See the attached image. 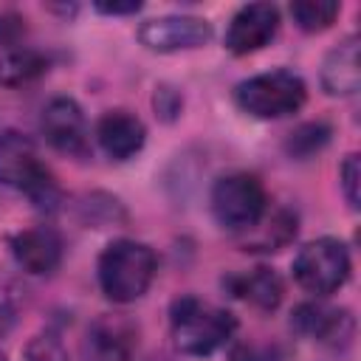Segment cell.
I'll return each mask as SVG.
<instances>
[{
	"label": "cell",
	"mask_w": 361,
	"mask_h": 361,
	"mask_svg": "<svg viewBox=\"0 0 361 361\" xmlns=\"http://www.w3.org/2000/svg\"><path fill=\"white\" fill-rule=\"evenodd\" d=\"M158 259L149 245L135 240H116L99 257V285L110 302L127 305L147 293L155 279Z\"/></svg>",
	"instance_id": "1"
},
{
	"label": "cell",
	"mask_w": 361,
	"mask_h": 361,
	"mask_svg": "<svg viewBox=\"0 0 361 361\" xmlns=\"http://www.w3.org/2000/svg\"><path fill=\"white\" fill-rule=\"evenodd\" d=\"M169 324L175 347L186 355H212L237 330V319L228 310L200 302L195 296H183L172 305Z\"/></svg>",
	"instance_id": "2"
},
{
	"label": "cell",
	"mask_w": 361,
	"mask_h": 361,
	"mask_svg": "<svg viewBox=\"0 0 361 361\" xmlns=\"http://www.w3.org/2000/svg\"><path fill=\"white\" fill-rule=\"evenodd\" d=\"M307 99L302 76L293 71H268L251 79H243L234 87V102L254 118H282L296 113Z\"/></svg>",
	"instance_id": "3"
},
{
	"label": "cell",
	"mask_w": 361,
	"mask_h": 361,
	"mask_svg": "<svg viewBox=\"0 0 361 361\" xmlns=\"http://www.w3.org/2000/svg\"><path fill=\"white\" fill-rule=\"evenodd\" d=\"M0 183L28 195L37 206L56 200V183L51 169L39 161L37 147L20 133L0 135Z\"/></svg>",
	"instance_id": "4"
},
{
	"label": "cell",
	"mask_w": 361,
	"mask_h": 361,
	"mask_svg": "<svg viewBox=\"0 0 361 361\" xmlns=\"http://www.w3.org/2000/svg\"><path fill=\"white\" fill-rule=\"evenodd\" d=\"M268 206L265 186L251 172H231L212 189V214L228 231H251Z\"/></svg>",
	"instance_id": "5"
},
{
	"label": "cell",
	"mask_w": 361,
	"mask_h": 361,
	"mask_svg": "<svg viewBox=\"0 0 361 361\" xmlns=\"http://www.w3.org/2000/svg\"><path fill=\"white\" fill-rule=\"evenodd\" d=\"M293 276L313 296L336 293L350 276V254L344 243L333 237H319L307 243L293 259Z\"/></svg>",
	"instance_id": "6"
},
{
	"label": "cell",
	"mask_w": 361,
	"mask_h": 361,
	"mask_svg": "<svg viewBox=\"0 0 361 361\" xmlns=\"http://www.w3.org/2000/svg\"><path fill=\"white\" fill-rule=\"evenodd\" d=\"M209 39H212V23L203 17H189V14L155 17V20L141 23L138 28V42L158 54L200 48Z\"/></svg>",
	"instance_id": "7"
},
{
	"label": "cell",
	"mask_w": 361,
	"mask_h": 361,
	"mask_svg": "<svg viewBox=\"0 0 361 361\" xmlns=\"http://www.w3.org/2000/svg\"><path fill=\"white\" fill-rule=\"evenodd\" d=\"M39 130L45 135V141L65 152V155H73V158H85L87 149H90V138H87V121H85V113L82 107L73 102V99H51L45 107H42V116H39Z\"/></svg>",
	"instance_id": "8"
},
{
	"label": "cell",
	"mask_w": 361,
	"mask_h": 361,
	"mask_svg": "<svg viewBox=\"0 0 361 361\" xmlns=\"http://www.w3.org/2000/svg\"><path fill=\"white\" fill-rule=\"evenodd\" d=\"M279 31V8L271 3H248L243 6L228 28H226V48L237 56L254 54L265 48Z\"/></svg>",
	"instance_id": "9"
},
{
	"label": "cell",
	"mask_w": 361,
	"mask_h": 361,
	"mask_svg": "<svg viewBox=\"0 0 361 361\" xmlns=\"http://www.w3.org/2000/svg\"><path fill=\"white\" fill-rule=\"evenodd\" d=\"M135 327L121 316H99L82 341L85 361H127L135 350Z\"/></svg>",
	"instance_id": "10"
},
{
	"label": "cell",
	"mask_w": 361,
	"mask_h": 361,
	"mask_svg": "<svg viewBox=\"0 0 361 361\" xmlns=\"http://www.w3.org/2000/svg\"><path fill=\"white\" fill-rule=\"evenodd\" d=\"M11 254L28 274H51L62 259V240L48 226L25 228L11 237Z\"/></svg>",
	"instance_id": "11"
},
{
	"label": "cell",
	"mask_w": 361,
	"mask_h": 361,
	"mask_svg": "<svg viewBox=\"0 0 361 361\" xmlns=\"http://www.w3.org/2000/svg\"><path fill=\"white\" fill-rule=\"evenodd\" d=\"M96 138H99V147L110 158L127 161L135 152H141L147 130L138 116H133L127 110H107L96 124Z\"/></svg>",
	"instance_id": "12"
},
{
	"label": "cell",
	"mask_w": 361,
	"mask_h": 361,
	"mask_svg": "<svg viewBox=\"0 0 361 361\" xmlns=\"http://www.w3.org/2000/svg\"><path fill=\"white\" fill-rule=\"evenodd\" d=\"M361 85L358 37L341 39L322 62V87L330 96H353Z\"/></svg>",
	"instance_id": "13"
},
{
	"label": "cell",
	"mask_w": 361,
	"mask_h": 361,
	"mask_svg": "<svg viewBox=\"0 0 361 361\" xmlns=\"http://www.w3.org/2000/svg\"><path fill=\"white\" fill-rule=\"evenodd\" d=\"M223 288L234 296L243 299L251 307L259 310H274L282 302V279L271 268H254L243 274H228L223 279Z\"/></svg>",
	"instance_id": "14"
},
{
	"label": "cell",
	"mask_w": 361,
	"mask_h": 361,
	"mask_svg": "<svg viewBox=\"0 0 361 361\" xmlns=\"http://www.w3.org/2000/svg\"><path fill=\"white\" fill-rule=\"evenodd\" d=\"M293 327L316 341L324 344H338L347 341L353 333V319L347 310L336 307H322V305H302L293 313Z\"/></svg>",
	"instance_id": "15"
},
{
	"label": "cell",
	"mask_w": 361,
	"mask_h": 361,
	"mask_svg": "<svg viewBox=\"0 0 361 361\" xmlns=\"http://www.w3.org/2000/svg\"><path fill=\"white\" fill-rule=\"evenodd\" d=\"M48 71L45 54L34 48H14L0 56V85L3 87H23L37 82Z\"/></svg>",
	"instance_id": "16"
},
{
	"label": "cell",
	"mask_w": 361,
	"mask_h": 361,
	"mask_svg": "<svg viewBox=\"0 0 361 361\" xmlns=\"http://www.w3.org/2000/svg\"><path fill=\"white\" fill-rule=\"evenodd\" d=\"M338 11H341V6L336 0H299V3H290L293 23L307 34L330 28L333 20L338 17Z\"/></svg>",
	"instance_id": "17"
},
{
	"label": "cell",
	"mask_w": 361,
	"mask_h": 361,
	"mask_svg": "<svg viewBox=\"0 0 361 361\" xmlns=\"http://www.w3.org/2000/svg\"><path fill=\"white\" fill-rule=\"evenodd\" d=\"M296 234V217L288 214V212H279L274 220H271V228L262 231V237L257 243H251L248 248L251 251H279L290 237ZM245 248V251H248Z\"/></svg>",
	"instance_id": "18"
},
{
	"label": "cell",
	"mask_w": 361,
	"mask_h": 361,
	"mask_svg": "<svg viewBox=\"0 0 361 361\" xmlns=\"http://www.w3.org/2000/svg\"><path fill=\"white\" fill-rule=\"evenodd\" d=\"M330 138V127L327 124H302L299 130L290 133V138L285 141V149L290 155H310L316 149H322Z\"/></svg>",
	"instance_id": "19"
},
{
	"label": "cell",
	"mask_w": 361,
	"mask_h": 361,
	"mask_svg": "<svg viewBox=\"0 0 361 361\" xmlns=\"http://www.w3.org/2000/svg\"><path fill=\"white\" fill-rule=\"evenodd\" d=\"M23 355H25V361H68L65 344H62L56 336H51V333L34 336V338L25 344Z\"/></svg>",
	"instance_id": "20"
},
{
	"label": "cell",
	"mask_w": 361,
	"mask_h": 361,
	"mask_svg": "<svg viewBox=\"0 0 361 361\" xmlns=\"http://www.w3.org/2000/svg\"><path fill=\"white\" fill-rule=\"evenodd\" d=\"M338 178H341V189H344V197L353 209H358V178H361V166H358V155H347L341 169H338Z\"/></svg>",
	"instance_id": "21"
},
{
	"label": "cell",
	"mask_w": 361,
	"mask_h": 361,
	"mask_svg": "<svg viewBox=\"0 0 361 361\" xmlns=\"http://www.w3.org/2000/svg\"><path fill=\"white\" fill-rule=\"evenodd\" d=\"M25 34V20L14 11H0V48L14 45Z\"/></svg>",
	"instance_id": "22"
},
{
	"label": "cell",
	"mask_w": 361,
	"mask_h": 361,
	"mask_svg": "<svg viewBox=\"0 0 361 361\" xmlns=\"http://www.w3.org/2000/svg\"><path fill=\"white\" fill-rule=\"evenodd\" d=\"M152 102H155V110H158L164 118H172L175 113H180V96H178L172 87H158Z\"/></svg>",
	"instance_id": "23"
},
{
	"label": "cell",
	"mask_w": 361,
	"mask_h": 361,
	"mask_svg": "<svg viewBox=\"0 0 361 361\" xmlns=\"http://www.w3.org/2000/svg\"><path fill=\"white\" fill-rule=\"evenodd\" d=\"M141 8L138 0H130V3H96V11L102 14H135Z\"/></svg>",
	"instance_id": "24"
}]
</instances>
